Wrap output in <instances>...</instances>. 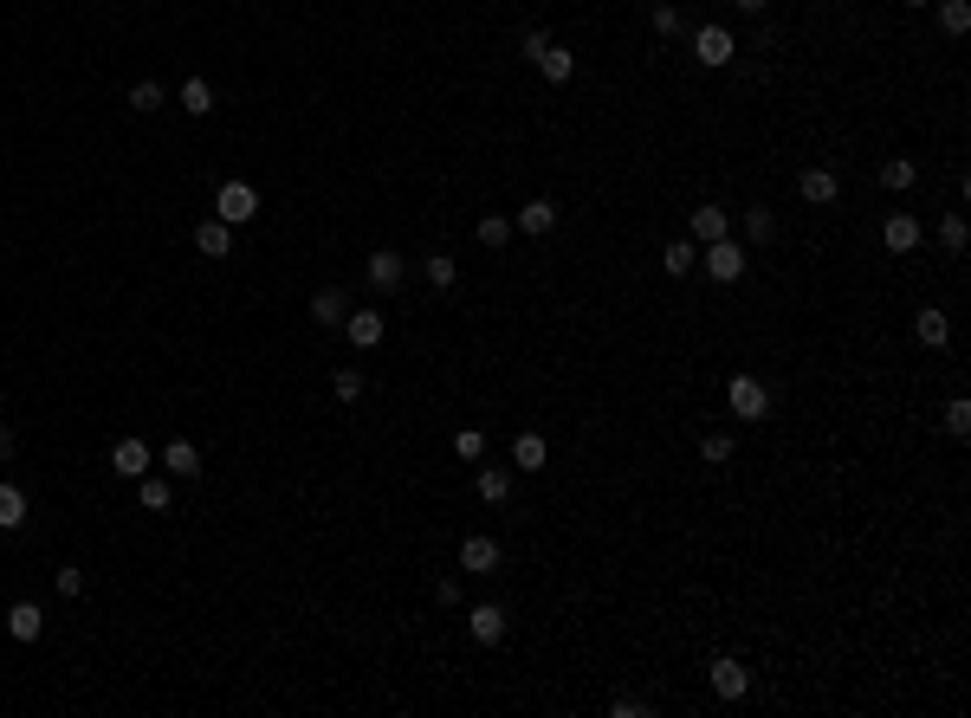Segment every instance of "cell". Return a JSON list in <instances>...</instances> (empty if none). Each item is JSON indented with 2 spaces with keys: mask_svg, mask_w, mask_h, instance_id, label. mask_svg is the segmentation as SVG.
Returning <instances> with one entry per match:
<instances>
[{
  "mask_svg": "<svg viewBox=\"0 0 971 718\" xmlns=\"http://www.w3.org/2000/svg\"><path fill=\"white\" fill-rule=\"evenodd\" d=\"M939 26H946V33L959 39L965 26H971V7H965V0H939Z\"/></svg>",
  "mask_w": 971,
  "mask_h": 718,
  "instance_id": "33",
  "label": "cell"
},
{
  "mask_svg": "<svg viewBox=\"0 0 971 718\" xmlns=\"http://www.w3.org/2000/svg\"><path fill=\"white\" fill-rule=\"evenodd\" d=\"M726 233H732V207H693V233H687V240H726Z\"/></svg>",
  "mask_w": 971,
  "mask_h": 718,
  "instance_id": "17",
  "label": "cell"
},
{
  "mask_svg": "<svg viewBox=\"0 0 971 718\" xmlns=\"http://www.w3.org/2000/svg\"><path fill=\"white\" fill-rule=\"evenodd\" d=\"M551 227H557V201H525L512 220V233H531V240H544Z\"/></svg>",
  "mask_w": 971,
  "mask_h": 718,
  "instance_id": "14",
  "label": "cell"
},
{
  "mask_svg": "<svg viewBox=\"0 0 971 718\" xmlns=\"http://www.w3.org/2000/svg\"><path fill=\"white\" fill-rule=\"evenodd\" d=\"M182 110H188V117H208V110H214V85H208V78H188V85H182Z\"/></svg>",
  "mask_w": 971,
  "mask_h": 718,
  "instance_id": "27",
  "label": "cell"
},
{
  "mask_svg": "<svg viewBox=\"0 0 971 718\" xmlns=\"http://www.w3.org/2000/svg\"><path fill=\"white\" fill-rule=\"evenodd\" d=\"M939 246H946V253H965V246H971L965 214H946V220H939Z\"/></svg>",
  "mask_w": 971,
  "mask_h": 718,
  "instance_id": "31",
  "label": "cell"
},
{
  "mask_svg": "<svg viewBox=\"0 0 971 718\" xmlns=\"http://www.w3.org/2000/svg\"><path fill=\"white\" fill-rule=\"evenodd\" d=\"M693 266H700V240H667V253H661V272H667V279H687Z\"/></svg>",
  "mask_w": 971,
  "mask_h": 718,
  "instance_id": "20",
  "label": "cell"
},
{
  "mask_svg": "<svg viewBox=\"0 0 971 718\" xmlns=\"http://www.w3.org/2000/svg\"><path fill=\"white\" fill-rule=\"evenodd\" d=\"M745 240L751 246H771L777 240V214H771V207H745Z\"/></svg>",
  "mask_w": 971,
  "mask_h": 718,
  "instance_id": "25",
  "label": "cell"
},
{
  "mask_svg": "<svg viewBox=\"0 0 971 718\" xmlns=\"http://www.w3.org/2000/svg\"><path fill=\"white\" fill-rule=\"evenodd\" d=\"M499 563H505L499 537H480V531H473V537H460V570H467V576H492Z\"/></svg>",
  "mask_w": 971,
  "mask_h": 718,
  "instance_id": "5",
  "label": "cell"
},
{
  "mask_svg": "<svg viewBox=\"0 0 971 718\" xmlns=\"http://www.w3.org/2000/svg\"><path fill=\"white\" fill-rule=\"evenodd\" d=\"M111 473L117 479H143V473H156V453H149V440H117L111 447Z\"/></svg>",
  "mask_w": 971,
  "mask_h": 718,
  "instance_id": "6",
  "label": "cell"
},
{
  "mask_svg": "<svg viewBox=\"0 0 971 718\" xmlns=\"http://www.w3.org/2000/svg\"><path fill=\"white\" fill-rule=\"evenodd\" d=\"M214 214H221L227 227H246V220H259V188H253V182H221V195H214Z\"/></svg>",
  "mask_w": 971,
  "mask_h": 718,
  "instance_id": "3",
  "label": "cell"
},
{
  "mask_svg": "<svg viewBox=\"0 0 971 718\" xmlns=\"http://www.w3.org/2000/svg\"><path fill=\"white\" fill-rule=\"evenodd\" d=\"M706 680H713V693H719V699H745V693H751L745 660H732V654H719L713 667H706Z\"/></svg>",
  "mask_w": 971,
  "mask_h": 718,
  "instance_id": "7",
  "label": "cell"
},
{
  "mask_svg": "<svg viewBox=\"0 0 971 718\" xmlns=\"http://www.w3.org/2000/svg\"><path fill=\"white\" fill-rule=\"evenodd\" d=\"M726 408L738 414V421H764V414H771V389H764L758 376H732L726 382Z\"/></svg>",
  "mask_w": 971,
  "mask_h": 718,
  "instance_id": "2",
  "label": "cell"
},
{
  "mask_svg": "<svg viewBox=\"0 0 971 718\" xmlns=\"http://www.w3.org/2000/svg\"><path fill=\"white\" fill-rule=\"evenodd\" d=\"M732 52H738V39L726 33V26H700V33H693V59H700L706 72H719V65H732Z\"/></svg>",
  "mask_w": 971,
  "mask_h": 718,
  "instance_id": "4",
  "label": "cell"
},
{
  "mask_svg": "<svg viewBox=\"0 0 971 718\" xmlns=\"http://www.w3.org/2000/svg\"><path fill=\"white\" fill-rule=\"evenodd\" d=\"M52 589H59V596H85V570H78V563L52 570Z\"/></svg>",
  "mask_w": 971,
  "mask_h": 718,
  "instance_id": "37",
  "label": "cell"
},
{
  "mask_svg": "<svg viewBox=\"0 0 971 718\" xmlns=\"http://www.w3.org/2000/svg\"><path fill=\"white\" fill-rule=\"evenodd\" d=\"M7 634H13V641H39V634H46V609H39V602H13V609H7Z\"/></svg>",
  "mask_w": 971,
  "mask_h": 718,
  "instance_id": "15",
  "label": "cell"
},
{
  "mask_svg": "<svg viewBox=\"0 0 971 718\" xmlns=\"http://www.w3.org/2000/svg\"><path fill=\"white\" fill-rule=\"evenodd\" d=\"M881 188L907 195V188H913V162H907V156H887V162H881Z\"/></svg>",
  "mask_w": 971,
  "mask_h": 718,
  "instance_id": "29",
  "label": "cell"
},
{
  "mask_svg": "<svg viewBox=\"0 0 971 718\" xmlns=\"http://www.w3.org/2000/svg\"><path fill=\"white\" fill-rule=\"evenodd\" d=\"M344 311H350V298L337 292V285H324V292H311V324L337 330V324H344Z\"/></svg>",
  "mask_w": 971,
  "mask_h": 718,
  "instance_id": "18",
  "label": "cell"
},
{
  "mask_svg": "<svg viewBox=\"0 0 971 718\" xmlns=\"http://www.w3.org/2000/svg\"><path fill=\"white\" fill-rule=\"evenodd\" d=\"M797 195L810 201V207H829L842 195V182H836V169H803V182H797Z\"/></svg>",
  "mask_w": 971,
  "mask_h": 718,
  "instance_id": "16",
  "label": "cell"
},
{
  "mask_svg": "<svg viewBox=\"0 0 971 718\" xmlns=\"http://www.w3.org/2000/svg\"><path fill=\"white\" fill-rule=\"evenodd\" d=\"M732 7H738V13H764V0H732Z\"/></svg>",
  "mask_w": 971,
  "mask_h": 718,
  "instance_id": "44",
  "label": "cell"
},
{
  "mask_svg": "<svg viewBox=\"0 0 971 718\" xmlns=\"http://www.w3.org/2000/svg\"><path fill=\"white\" fill-rule=\"evenodd\" d=\"M434 602H441V609H454V602H460V583H454V576H441V583H434Z\"/></svg>",
  "mask_w": 971,
  "mask_h": 718,
  "instance_id": "41",
  "label": "cell"
},
{
  "mask_svg": "<svg viewBox=\"0 0 971 718\" xmlns=\"http://www.w3.org/2000/svg\"><path fill=\"white\" fill-rule=\"evenodd\" d=\"M0 460H13V427H0Z\"/></svg>",
  "mask_w": 971,
  "mask_h": 718,
  "instance_id": "43",
  "label": "cell"
},
{
  "mask_svg": "<svg viewBox=\"0 0 971 718\" xmlns=\"http://www.w3.org/2000/svg\"><path fill=\"white\" fill-rule=\"evenodd\" d=\"M331 395H337V402H363V369H337Z\"/></svg>",
  "mask_w": 971,
  "mask_h": 718,
  "instance_id": "32",
  "label": "cell"
},
{
  "mask_svg": "<svg viewBox=\"0 0 971 718\" xmlns=\"http://www.w3.org/2000/svg\"><path fill=\"white\" fill-rule=\"evenodd\" d=\"M551 46V33H544V26H525V33H518V59H531L538 65V52Z\"/></svg>",
  "mask_w": 971,
  "mask_h": 718,
  "instance_id": "36",
  "label": "cell"
},
{
  "mask_svg": "<svg viewBox=\"0 0 971 718\" xmlns=\"http://www.w3.org/2000/svg\"><path fill=\"white\" fill-rule=\"evenodd\" d=\"M680 26H687V20H680V7H667V0H661V7H654V33H661V39H680Z\"/></svg>",
  "mask_w": 971,
  "mask_h": 718,
  "instance_id": "40",
  "label": "cell"
},
{
  "mask_svg": "<svg viewBox=\"0 0 971 718\" xmlns=\"http://www.w3.org/2000/svg\"><path fill=\"white\" fill-rule=\"evenodd\" d=\"M136 499H143V512H169V505H175V486L162 473H143V479H136Z\"/></svg>",
  "mask_w": 971,
  "mask_h": 718,
  "instance_id": "23",
  "label": "cell"
},
{
  "mask_svg": "<svg viewBox=\"0 0 971 718\" xmlns=\"http://www.w3.org/2000/svg\"><path fill=\"white\" fill-rule=\"evenodd\" d=\"M946 434H971V402H965V395H952V402H946Z\"/></svg>",
  "mask_w": 971,
  "mask_h": 718,
  "instance_id": "34",
  "label": "cell"
},
{
  "mask_svg": "<svg viewBox=\"0 0 971 718\" xmlns=\"http://www.w3.org/2000/svg\"><path fill=\"white\" fill-rule=\"evenodd\" d=\"M480 246H486V253L512 246V220H505V214H486V220H480Z\"/></svg>",
  "mask_w": 971,
  "mask_h": 718,
  "instance_id": "30",
  "label": "cell"
},
{
  "mask_svg": "<svg viewBox=\"0 0 971 718\" xmlns=\"http://www.w3.org/2000/svg\"><path fill=\"white\" fill-rule=\"evenodd\" d=\"M538 72L551 78V85H570V72H577V52H570V46H557V39H551V46L538 52Z\"/></svg>",
  "mask_w": 971,
  "mask_h": 718,
  "instance_id": "21",
  "label": "cell"
},
{
  "mask_svg": "<svg viewBox=\"0 0 971 718\" xmlns=\"http://www.w3.org/2000/svg\"><path fill=\"white\" fill-rule=\"evenodd\" d=\"M26 524V492L13 479H0V531H20Z\"/></svg>",
  "mask_w": 971,
  "mask_h": 718,
  "instance_id": "24",
  "label": "cell"
},
{
  "mask_svg": "<svg viewBox=\"0 0 971 718\" xmlns=\"http://www.w3.org/2000/svg\"><path fill=\"white\" fill-rule=\"evenodd\" d=\"M544 460H551L544 434H518L512 440V466H518V473H544Z\"/></svg>",
  "mask_w": 971,
  "mask_h": 718,
  "instance_id": "22",
  "label": "cell"
},
{
  "mask_svg": "<svg viewBox=\"0 0 971 718\" xmlns=\"http://www.w3.org/2000/svg\"><path fill=\"white\" fill-rule=\"evenodd\" d=\"M162 473H169V479H195L201 473V447H195V440H169V447H162Z\"/></svg>",
  "mask_w": 971,
  "mask_h": 718,
  "instance_id": "12",
  "label": "cell"
},
{
  "mask_svg": "<svg viewBox=\"0 0 971 718\" xmlns=\"http://www.w3.org/2000/svg\"><path fill=\"white\" fill-rule=\"evenodd\" d=\"M700 460H706V466H726V460H732V434H706V440H700Z\"/></svg>",
  "mask_w": 971,
  "mask_h": 718,
  "instance_id": "35",
  "label": "cell"
},
{
  "mask_svg": "<svg viewBox=\"0 0 971 718\" xmlns=\"http://www.w3.org/2000/svg\"><path fill=\"white\" fill-rule=\"evenodd\" d=\"M363 272H369V285H376V292H395V285L408 279V259H402V253H389V246H376Z\"/></svg>",
  "mask_w": 971,
  "mask_h": 718,
  "instance_id": "8",
  "label": "cell"
},
{
  "mask_svg": "<svg viewBox=\"0 0 971 718\" xmlns=\"http://www.w3.org/2000/svg\"><path fill=\"white\" fill-rule=\"evenodd\" d=\"M195 246H201L208 259H227V253H234V227H227L221 214H208V220L195 227Z\"/></svg>",
  "mask_w": 971,
  "mask_h": 718,
  "instance_id": "13",
  "label": "cell"
},
{
  "mask_svg": "<svg viewBox=\"0 0 971 718\" xmlns=\"http://www.w3.org/2000/svg\"><path fill=\"white\" fill-rule=\"evenodd\" d=\"M700 266L713 272L719 285H738V279H745V266H751V253L726 233V240H706V246H700Z\"/></svg>",
  "mask_w": 971,
  "mask_h": 718,
  "instance_id": "1",
  "label": "cell"
},
{
  "mask_svg": "<svg viewBox=\"0 0 971 718\" xmlns=\"http://www.w3.org/2000/svg\"><path fill=\"white\" fill-rule=\"evenodd\" d=\"M480 499L486 505H505V499H512V473H505V466H486V473H480Z\"/></svg>",
  "mask_w": 971,
  "mask_h": 718,
  "instance_id": "28",
  "label": "cell"
},
{
  "mask_svg": "<svg viewBox=\"0 0 971 718\" xmlns=\"http://www.w3.org/2000/svg\"><path fill=\"white\" fill-rule=\"evenodd\" d=\"M421 272H428V285H441V292H447V285L460 279V259L454 253H428V259H421Z\"/></svg>",
  "mask_w": 971,
  "mask_h": 718,
  "instance_id": "26",
  "label": "cell"
},
{
  "mask_svg": "<svg viewBox=\"0 0 971 718\" xmlns=\"http://www.w3.org/2000/svg\"><path fill=\"white\" fill-rule=\"evenodd\" d=\"M467 634H473L480 647L505 641V609H499V602H473V609H467Z\"/></svg>",
  "mask_w": 971,
  "mask_h": 718,
  "instance_id": "9",
  "label": "cell"
},
{
  "mask_svg": "<svg viewBox=\"0 0 971 718\" xmlns=\"http://www.w3.org/2000/svg\"><path fill=\"white\" fill-rule=\"evenodd\" d=\"M454 453H460V460H480V453H486V434H480V427H460V434H454Z\"/></svg>",
  "mask_w": 971,
  "mask_h": 718,
  "instance_id": "39",
  "label": "cell"
},
{
  "mask_svg": "<svg viewBox=\"0 0 971 718\" xmlns=\"http://www.w3.org/2000/svg\"><path fill=\"white\" fill-rule=\"evenodd\" d=\"M609 712H615V718H648V706H641V699H615Z\"/></svg>",
  "mask_w": 971,
  "mask_h": 718,
  "instance_id": "42",
  "label": "cell"
},
{
  "mask_svg": "<svg viewBox=\"0 0 971 718\" xmlns=\"http://www.w3.org/2000/svg\"><path fill=\"white\" fill-rule=\"evenodd\" d=\"M337 330H344L357 350H376V343H382V311H344V324H337Z\"/></svg>",
  "mask_w": 971,
  "mask_h": 718,
  "instance_id": "10",
  "label": "cell"
},
{
  "mask_svg": "<svg viewBox=\"0 0 971 718\" xmlns=\"http://www.w3.org/2000/svg\"><path fill=\"white\" fill-rule=\"evenodd\" d=\"M900 7H933V0H900Z\"/></svg>",
  "mask_w": 971,
  "mask_h": 718,
  "instance_id": "45",
  "label": "cell"
},
{
  "mask_svg": "<svg viewBox=\"0 0 971 718\" xmlns=\"http://www.w3.org/2000/svg\"><path fill=\"white\" fill-rule=\"evenodd\" d=\"M156 104H169V98H162V85H156V78L130 85V110H156Z\"/></svg>",
  "mask_w": 971,
  "mask_h": 718,
  "instance_id": "38",
  "label": "cell"
},
{
  "mask_svg": "<svg viewBox=\"0 0 971 718\" xmlns=\"http://www.w3.org/2000/svg\"><path fill=\"white\" fill-rule=\"evenodd\" d=\"M881 246H887V253H913V246H920V220H913V214H887L881 220Z\"/></svg>",
  "mask_w": 971,
  "mask_h": 718,
  "instance_id": "11",
  "label": "cell"
},
{
  "mask_svg": "<svg viewBox=\"0 0 971 718\" xmlns=\"http://www.w3.org/2000/svg\"><path fill=\"white\" fill-rule=\"evenodd\" d=\"M913 337H920V343H926V350H946V337H952V317H946V311H933V305H926L920 317H913Z\"/></svg>",
  "mask_w": 971,
  "mask_h": 718,
  "instance_id": "19",
  "label": "cell"
}]
</instances>
